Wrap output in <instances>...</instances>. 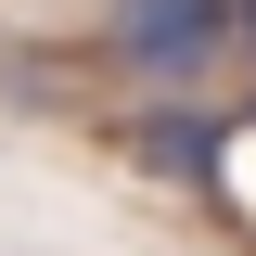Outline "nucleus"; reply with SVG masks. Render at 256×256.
Instances as JSON below:
<instances>
[{
    "instance_id": "2",
    "label": "nucleus",
    "mask_w": 256,
    "mask_h": 256,
    "mask_svg": "<svg viewBox=\"0 0 256 256\" xmlns=\"http://www.w3.org/2000/svg\"><path fill=\"white\" fill-rule=\"evenodd\" d=\"M128 154H141V166H166V180H218V166H230V116L166 102V116H141V128H128Z\"/></svg>"
},
{
    "instance_id": "1",
    "label": "nucleus",
    "mask_w": 256,
    "mask_h": 256,
    "mask_svg": "<svg viewBox=\"0 0 256 256\" xmlns=\"http://www.w3.org/2000/svg\"><path fill=\"white\" fill-rule=\"evenodd\" d=\"M116 52L141 77H192L230 52V0H116Z\"/></svg>"
},
{
    "instance_id": "3",
    "label": "nucleus",
    "mask_w": 256,
    "mask_h": 256,
    "mask_svg": "<svg viewBox=\"0 0 256 256\" xmlns=\"http://www.w3.org/2000/svg\"><path fill=\"white\" fill-rule=\"evenodd\" d=\"M230 38H256V0H230Z\"/></svg>"
}]
</instances>
